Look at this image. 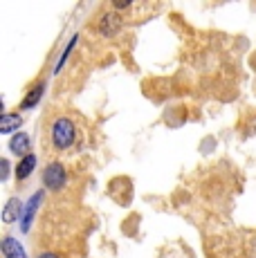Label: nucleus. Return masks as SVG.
<instances>
[{
	"instance_id": "f257e3e1",
	"label": "nucleus",
	"mask_w": 256,
	"mask_h": 258,
	"mask_svg": "<svg viewBox=\"0 0 256 258\" xmlns=\"http://www.w3.org/2000/svg\"><path fill=\"white\" fill-rule=\"evenodd\" d=\"M77 142V126L72 123V119L68 117H58L52 121L50 126V144L54 151L63 153V151H70Z\"/></svg>"
},
{
	"instance_id": "f03ea898",
	"label": "nucleus",
	"mask_w": 256,
	"mask_h": 258,
	"mask_svg": "<svg viewBox=\"0 0 256 258\" xmlns=\"http://www.w3.org/2000/svg\"><path fill=\"white\" fill-rule=\"evenodd\" d=\"M68 175H66V168H63L58 162H52V164H47V168L43 171V182H45L47 188H61L63 184H66Z\"/></svg>"
},
{
	"instance_id": "7ed1b4c3",
	"label": "nucleus",
	"mask_w": 256,
	"mask_h": 258,
	"mask_svg": "<svg viewBox=\"0 0 256 258\" xmlns=\"http://www.w3.org/2000/svg\"><path fill=\"white\" fill-rule=\"evenodd\" d=\"M119 27H121V21L117 14H106L99 23V32L103 36H115V34L119 32Z\"/></svg>"
},
{
	"instance_id": "20e7f679",
	"label": "nucleus",
	"mask_w": 256,
	"mask_h": 258,
	"mask_svg": "<svg viewBox=\"0 0 256 258\" xmlns=\"http://www.w3.org/2000/svg\"><path fill=\"white\" fill-rule=\"evenodd\" d=\"M3 254H5V258H27L21 242H18L16 238H9V236L3 240Z\"/></svg>"
},
{
	"instance_id": "39448f33",
	"label": "nucleus",
	"mask_w": 256,
	"mask_h": 258,
	"mask_svg": "<svg viewBox=\"0 0 256 258\" xmlns=\"http://www.w3.org/2000/svg\"><path fill=\"white\" fill-rule=\"evenodd\" d=\"M34 166H36V155H32V153H29L27 157H23V160L18 162V166H16V177H18V180H25L29 173L34 171Z\"/></svg>"
},
{
	"instance_id": "423d86ee",
	"label": "nucleus",
	"mask_w": 256,
	"mask_h": 258,
	"mask_svg": "<svg viewBox=\"0 0 256 258\" xmlns=\"http://www.w3.org/2000/svg\"><path fill=\"white\" fill-rule=\"evenodd\" d=\"M41 198H43V193H36V196H32V200H29V205L25 209V218H23V231H27L29 225H32L34 213H36V207L41 205Z\"/></svg>"
},
{
	"instance_id": "0eeeda50",
	"label": "nucleus",
	"mask_w": 256,
	"mask_h": 258,
	"mask_svg": "<svg viewBox=\"0 0 256 258\" xmlns=\"http://www.w3.org/2000/svg\"><path fill=\"white\" fill-rule=\"evenodd\" d=\"M12 151L14 153H16V155H29V137L25 135V133H18V135L16 137H14V140H12Z\"/></svg>"
},
{
	"instance_id": "6e6552de",
	"label": "nucleus",
	"mask_w": 256,
	"mask_h": 258,
	"mask_svg": "<svg viewBox=\"0 0 256 258\" xmlns=\"http://www.w3.org/2000/svg\"><path fill=\"white\" fill-rule=\"evenodd\" d=\"M23 123V119L18 115H3V121H0V131L3 133H12L14 128H18Z\"/></svg>"
},
{
	"instance_id": "1a4fd4ad",
	"label": "nucleus",
	"mask_w": 256,
	"mask_h": 258,
	"mask_svg": "<svg viewBox=\"0 0 256 258\" xmlns=\"http://www.w3.org/2000/svg\"><path fill=\"white\" fill-rule=\"evenodd\" d=\"M21 213V202L14 198V200H9V205L5 207V222H12L16 220V216Z\"/></svg>"
},
{
	"instance_id": "9d476101",
	"label": "nucleus",
	"mask_w": 256,
	"mask_h": 258,
	"mask_svg": "<svg viewBox=\"0 0 256 258\" xmlns=\"http://www.w3.org/2000/svg\"><path fill=\"white\" fill-rule=\"evenodd\" d=\"M41 94H43V83H38L36 88H32V90H29V94L25 97V101H23V108H25V110H27V108H32L34 103L41 99Z\"/></svg>"
},
{
	"instance_id": "9b49d317",
	"label": "nucleus",
	"mask_w": 256,
	"mask_h": 258,
	"mask_svg": "<svg viewBox=\"0 0 256 258\" xmlns=\"http://www.w3.org/2000/svg\"><path fill=\"white\" fill-rule=\"evenodd\" d=\"M38 258H58V256L54 254V251H43V254L38 256Z\"/></svg>"
}]
</instances>
